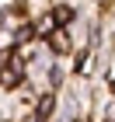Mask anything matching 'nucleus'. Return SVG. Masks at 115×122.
<instances>
[{"instance_id": "2", "label": "nucleus", "mask_w": 115, "mask_h": 122, "mask_svg": "<svg viewBox=\"0 0 115 122\" xmlns=\"http://www.w3.org/2000/svg\"><path fill=\"white\" fill-rule=\"evenodd\" d=\"M49 46H52V52H70V38H66V31H56V35L49 38Z\"/></svg>"}, {"instance_id": "3", "label": "nucleus", "mask_w": 115, "mask_h": 122, "mask_svg": "<svg viewBox=\"0 0 115 122\" xmlns=\"http://www.w3.org/2000/svg\"><path fill=\"white\" fill-rule=\"evenodd\" d=\"M49 112H52V98H42V105H38V115H35V122H45V119H49Z\"/></svg>"}, {"instance_id": "1", "label": "nucleus", "mask_w": 115, "mask_h": 122, "mask_svg": "<svg viewBox=\"0 0 115 122\" xmlns=\"http://www.w3.org/2000/svg\"><path fill=\"white\" fill-rule=\"evenodd\" d=\"M18 80H21V63L14 59L10 66H4V77H0V84H4V87H14Z\"/></svg>"}, {"instance_id": "4", "label": "nucleus", "mask_w": 115, "mask_h": 122, "mask_svg": "<svg viewBox=\"0 0 115 122\" xmlns=\"http://www.w3.org/2000/svg\"><path fill=\"white\" fill-rule=\"evenodd\" d=\"M52 18H56L59 25H66V21L73 18V10H70V7H56V14H52Z\"/></svg>"}]
</instances>
